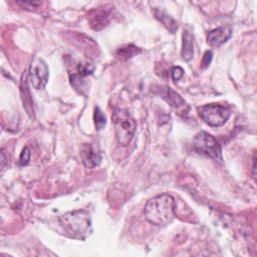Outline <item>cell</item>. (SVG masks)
<instances>
[{
	"mask_svg": "<svg viewBox=\"0 0 257 257\" xmlns=\"http://www.w3.org/2000/svg\"><path fill=\"white\" fill-rule=\"evenodd\" d=\"M155 92L176 109H185V107L189 108L185 99L170 86H158V88L155 89Z\"/></svg>",
	"mask_w": 257,
	"mask_h": 257,
	"instance_id": "ba28073f",
	"label": "cell"
},
{
	"mask_svg": "<svg viewBox=\"0 0 257 257\" xmlns=\"http://www.w3.org/2000/svg\"><path fill=\"white\" fill-rule=\"evenodd\" d=\"M28 77L35 89H42L48 81V66L40 57H33L30 62Z\"/></svg>",
	"mask_w": 257,
	"mask_h": 257,
	"instance_id": "8992f818",
	"label": "cell"
},
{
	"mask_svg": "<svg viewBox=\"0 0 257 257\" xmlns=\"http://www.w3.org/2000/svg\"><path fill=\"white\" fill-rule=\"evenodd\" d=\"M80 157L83 165L88 169L97 167L101 161L100 154L96 150H94V148L90 144L82 145L80 149Z\"/></svg>",
	"mask_w": 257,
	"mask_h": 257,
	"instance_id": "30bf717a",
	"label": "cell"
},
{
	"mask_svg": "<svg viewBox=\"0 0 257 257\" xmlns=\"http://www.w3.org/2000/svg\"><path fill=\"white\" fill-rule=\"evenodd\" d=\"M181 55L186 61H190L194 56V36L187 29H184L182 34Z\"/></svg>",
	"mask_w": 257,
	"mask_h": 257,
	"instance_id": "7c38bea8",
	"label": "cell"
},
{
	"mask_svg": "<svg viewBox=\"0 0 257 257\" xmlns=\"http://www.w3.org/2000/svg\"><path fill=\"white\" fill-rule=\"evenodd\" d=\"M194 147L198 152L217 161H222L221 147L210 134L206 132L198 133L194 139Z\"/></svg>",
	"mask_w": 257,
	"mask_h": 257,
	"instance_id": "5b68a950",
	"label": "cell"
},
{
	"mask_svg": "<svg viewBox=\"0 0 257 257\" xmlns=\"http://www.w3.org/2000/svg\"><path fill=\"white\" fill-rule=\"evenodd\" d=\"M212 58H213V53L211 50H207L204 55H203V58H202V61H201V66L202 68H207L211 61H212Z\"/></svg>",
	"mask_w": 257,
	"mask_h": 257,
	"instance_id": "d6986e66",
	"label": "cell"
},
{
	"mask_svg": "<svg viewBox=\"0 0 257 257\" xmlns=\"http://www.w3.org/2000/svg\"><path fill=\"white\" fill-rule=\"evenodd\" d=\"M111 6L105 5L92 9L87 15V21L93 30H100L105 27L111 18L112 13Z\"/></svg>",
	"mask_w": 257,
	"mask_h": 257,
	"instance_id": "52a82bcc",
	"label": "cell"
},
{
	"mask_svg": "<svg viewBox=\"0 0 257 257\" xmlns=\"http://www.w3.org/2000/svg\"><path fill=\"white\" fill-rule=\"evenodd\" d=\"M141 51H142V49L137 47L136 45L126 44V45L119 47L115 51V56H116V58H118L120 60H126L128 58H132V57L138 55L139 53H141Z\"/></svg>",
	"mask_w": 257,
	"mask_h": 257,
	"instance_id": "5bb4252c",
	"label": "cell"
},
{
	"mask_svg": "<svg viewBox=\"0 0 257 257\" xmlns=\"http://www.w3.org/2000/svg\"><path fill=\"white\" fill-rule=\"evenodd\" d=\"M111 118L117 143L122 147H127L135 136L136 120L125 108L114 109Z\"/></svg>",
	"mask_w": 257,
	"mask_h": 257,
	"instance_id": "3957f363",
	"label": "cell"
},
{
	"mask_svg": "<svg viewBox=\"0 0 257 257\" xmlns=\"http://www.w3.org/2000/svg\"><path fill=\"white\" fill-rule=\"evenodd\" d=\"M93 120H94V125L96 131L102 130L105 124H106V117L105 114L102 112V110L98 107H94V112H93Z\"/></svg>",
	"mask_w": 257,
	"mask_h": 257,
	"instance_id": "2e32d148",
	"label": "cell"
},
{
	"mask_svg": "<svg viewBox=\"0 0 257 257\" xmlns=\"http://www.w3.org/2000/svg\"><path fill=\"white\" fill-rule=\"evenodd\" d=\"M154 14L156 16V18L163 23V25L171 32V33H175V31L178 29V24L176 22V20L170 16L169 14H167L165 11L161 10V9H155L154 10Z\"/></svg>",
	"mask_w": 257,
	"mask_h": 257,
	"instance_id": "4fadbf2b",
	"label": "cell"
},
{
	"mask_svg": "<svg viewBox=\"0 0 257 257\" xmlns=\"http://www.w3.org/2000/svg\"><path fill=\"white\" fill-rule=\"evenodd\" d=\"M171 74H172V78L175 80V81H178L179 79H181L184 75V69L181 67V66H175L172 68V71H171Z\"/></svg>",
	"mask_w": 257,
	"mask_h": 257,
	"instance_id": "ffe728a7",
	"label": "cell"
},
{
	"mask_svg": "<svg viewBox=\"0 0 257 257\" xmlns=\"http://www.w3.org/2000/svg\"><path fill=\"white\" fill-rule=\"evenodd\" d=\"M21 95H22V100H23V106L25 107L26 111L28 114H30V116L33 115V108H32V100L30 97V93L28 90V86L26 83V76L24 75V79L22 78L21 80Z\"/></svg>",
	"mask_w": 257,
	"mask_h": 257,
	"instance_id": "9a60e30c",
	"label": "cell"
},
{
	"mask_svg": "<svg viewBox=\"0 0 257 257\" xmlns=\"http://www.w3.org/2000/svg\"><path fill=\"white\" fill-rule=\"evenodd\" d=\"M144 213L153 225H169L175 218V200L169 194L156 196L147 202Z\"/></svg>",
	"mask_w": 257,
	"mask_h": 257,
	"instance_id": "6da1fadb",
	"label": "cell"
},
{
	"mask_svg": "<svg viewBox=\"0 0 257 257\" xmlns=\"http://www.w3.org/2000/svg\"><path fill=\"white\" fill-rule=\"evenodd\" d=\"M200 117L210 126H222L231 115L228 107L217 103H210L199 107Z\"/></svg>",
	"mask_w": 257,
	"mask_h": 257,
	"instance_id": "277c9868",
	"label": "cell"
},
{
	"mask_svg": "<svg viewBox=\"0 0 257 257\" xmlns=\"http://www.w3.org/2000/svg\"><path fill=\"white\" fill-rule=\"evenodd\" d=\"M30 157H31L30 150L27 147H24L19 157V161H18L19 166H26L30 161Z\"/></svg>",
	"mask_w": 257,
	"mask_h": 257,
	"instance_id": "e0dca14e",
	"label": "cell"
},
{
	"mask_svg": "<svg viewBox=\"0 0 257 257\" xmlns=\"http://www.w3.org/2000/svg\"><path fill=\"white\" fill-rule=\"evenodd\" d=\"M93 70H94V66L90 62L85 60L78 61L75 66V72H73L72 75H70L71 84L75 87L76 83H80V81L84 77L90 75L93 72Z\"/></svg>",
	"mask_w": 257,
	"mask_h": 257,
	"instance_id": "8fae6325",
	"label": "cell"
},
{
	"mask_svg": "<svg viewBox=\"0 0 257 257\" xmlns=\"http://www.w3.org/2000/svg\"><path fill=\"white\" fill-rule=\"evenodd\" d=\"M232 36V29L228 26L211 30L207 35V43L212 47H220Z\"/></svg>",
	"mask_w": 257,
	"mask_h": 257,
	"instance_id": "9c48e42d",
	"label": "cell"
},
{
	"mask_svg": "<svg viewBox=\"0 0 257 257\" xmlns=\"http://www.w3.org/2000/svg\"><path fill=\"white\" fill-rule=\"evenodd\" d=\"M17 4L20 5L22 8L32 10L41 6L42 2L40 1H17Z\"/></svg>",
	"mask_w": 257,
	"mask_h": 257,
	"instance_id": "ac0fdd59",
	"label": "cell"
},
{
	"mask_svg": "<svg viewBox=\"0 0 257 257\" xmlns=\"http://www.w3.org/2000/svg\"><path fill=\"white\" fill-rule=\"evenodd\" d=\"M58 221L69 237L84 239L91 232V220L86 210L68 212L60 216Z\"/></svg>",
	"mask_w": 257,
	"mask_h": 257,
	"instance_id": "7a4b0ae2",
	"label": "cell"
}]
</instances>
